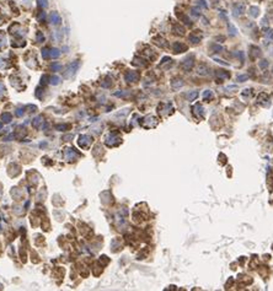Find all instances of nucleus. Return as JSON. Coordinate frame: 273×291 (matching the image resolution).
Wrapping results in <instances>:
<instances>
[{
	"mask_svg": "<svg viewBox=\"0 0 273 291\" xmlns=\"http://www.w3.org/2000/svg\"><path fill=\"white\" fill-rule=\"evenodd\" d=\"M233 11L235 16H240L244 12V5L243 4H234L233 5Z\"/></svg>",
	"mask_w": 273,
	"mask_h": 291,
	"instance_id": "f257e3e1",
	"label": "nucleus"
},
{
	"mask_svg": "<svg viewBox=\"0 0 273 291\" xmlns=\"http://www.w3.org/2000/svg\"><path fill=\"white\" fill-rule=\"evenodd\" d=\"M192 65H193V58L192 57H188V58L185 60V63H183V68L186 70H189L192 68Z\"/></svg>",
	"mask_w": 273,
	"mask_h": 291,
	"instance_id": "f03ea898",
	"label": "nucleus"
},
{
	"mask_svg": "<svg viewBox=\"0 0 273 291\" xmlns=\"http://www.w3.org/2000/svg\"><path fill=\"white\" fill-rule=\"evenodd\" d=\"M173 49H175V52H176V53H181L182 50H186V46H183V44H181V43H175Z\"/></svg>",
	"mask_w": 273,
	"mask_h": 291,
	"instance_id": "7ed1b4c3",
	"label": "nucleus"
},
{
	"mask_svg": "<svg viewBox=\"0 0 273 291\" xmlns=\"http://www.w3.org/2000/svg\"><path fill=\"white\" fill-rule=\"evenodd\" d=\"M50 21H52L54 25L59 23V22H60V17H59V15H58V14H55V12H53L52 15H50Z\"/></svg>",
	"mask_w": 273,
	"mask_h": 291,
	"instance_id": "20e7f679",
	"label": "nucleus"
},
{
	"mask_svg": "<svg viewBox=\"0 0 273 291\" xmlns=\"http://www.w3.org/2000/svg\"><path fill=\"white\" fill-rule=\"evenodd\" d=\"M76 69H78V61H75V63L73 64V66L69 68V70H68L69 72L66 74V76H70V74H74V72H75L74 70H76Z\"/></svg>",
	"mask_w": 273,
	"mask_h": 291,
	"instance_id": "39448f33",
	"label": "nucleus"
},
{
	"mask_svg": "<svg viewBox=\"0 0 273 291\" xmlns=\"http://www.w3.org/2000/svg\"><path fill=\"white\" fill-rule=\"evenodd\" d=\"M194 110H196V113H197L199 117H203V114H204V113H203V108L200 107L199 105L196 106V107H194Z\"/></svg>",
	"mask_w": 273,
	"mask_h": 291,
	"instance_id": "423d86ee",
	"label": "nucleus"
},
{
	"mask_svg": "<svg viewBox=\"0 0 273 291\" xmlns=\"http://www.w3.org/2000/svg\"><path fill=\"white\" fill-rule=\"evenodd\" d=\"M258 15V8H251L250 9V16L256 17Z\"/></svg>",
	"mask_w": 273,
	"mask_h": 291,
	"instance_id": "0eeeda50",
	"label": "nucleus"
},
{
	"mask_svg": "<svg viewBox=\"0 0 273 291\" xmlns=\"http://www.w3.org/2000/svg\"><path fill=\"white\" fill-rule=\"evenodd\" d=\"M182 85H183L182 80H173V82H172V87H175V89H177V87H181Z\"/></svg>",
	"mask_w": 273,
	"mask_h": 291,
	"instance_id": "6e6552de",
	"label": "nucleus"
},
{
	"mask_svg": "<svg viewBox=\"0 0 273 291\" xmlns=\"http://www.w3.org/2000/svg\"><path fill=\"white\" fill-rule=\"evenodd\" d=\"M137 74H134V72H129V74L127 75V80H135L137 79Z\"/></svg>",
	"mask_w": 273,
	"mask_h": 291,
	"instance_id": "1a4fd4ad",
	"label": "nucleus"
},
{
	"mask_svg": "<svg viewBox=\"0 0 273 291\" xmlns=\"http://www.w3.org/2000/svg\"><path fill=\"white\" fill-rule=\"evenodd\" d=\"M267 66H268V61L267 60H261L260 61V68L261 69H266Z\"/></svg>",
	"mask_w": 273,
	"mask_h": 291,
	"instance_id": "9d476101",
	"label": "nucleus"
},
{
	"mask_svg": "<svg viewBox=\"0 0 273 291\" xmlns=\"http://www.w3.org/2000/svg\"><path fill=\"white\" fill-rule=\"evenodd\" d=\"M212 91H209V90H207V91H204L203 92V98H209V97H212Z\"/></svg>",
	"mask_w": 273,
	"mask_h": 291,
	"instance_id": "9b49d317",
	"label": "nucleus"
},
{
	"mask_svg": "<svg viewBox=\"0 0 273 291\" xmlns=\"http://www.w3.org/2000/svg\"><path fill=\"white\" fill-rule=\"evenodd\" d=\"M50 55H52L53 58H57V57L59 55V50L58 49H52L50 50Z\"/></svg>",
	"mask_w": 273,
	"mask_h": 291,
	"instance_id": "f8f14e48",
	"label": "nucleus"
},
{
	"mask_svg": "<svg viewBox=\"0 0 273 291\" xmlns=\"http://www.w3.org/2000/svg\"><path fill=\"white\" fill-rule=\"evenodd\" d=\"M1 119L4 122H10V114H8V113H5V114H3V117H1Z\"/></svg>",
	"mask_w": 273,
	"mask_h": 291,
	"instance_id": "ddd939ff",
	"label": "nucleus"
},
{
	"mask_svg": "<svg viewBox=\"0 0 273 291\" xmlns=\"http://www.w3.org/2000/svg\"><path fill=\"white\" fill-rule=\"evenodd\" d=\"M197 95H198V93L196 92V91H193V92H191V93L188 95V98H189V100H194V98L197 97Z\"/></svg>",
	"mask_w": 273,
	"mask_h": 291,
	"instance_id": "4468645a",
	"label": "nucleus"
},
{
	"mask_svg": "<svg viewBox=\"0 0 273 291\" xmlns=\"http://www.w3.org/2000/svg\"><path fill=\"white\" fill-rule=\"evenodd\" d=\"M37 1H38L39 6H43V8L47 6V1H46V0H37Z\"/></svg>",
	"mask_w": 273,
	"mask_h": 291,
	"instance_id": "2eb2a0df",
	"label": "nucleus"
},
{
	"mask_svg": "<svg viewBox=\"0 0 273 291\" xmlns=\"http://www.w3.org/2000/svg\"><path fill=\"white\" fill-rule=\"evenodd\" d=\"M247 75H240V76H238V80L239 81H245V80H247Z\"/></svg>",
	"mask_w": 273,
	"mask_h": 291,
	"instance_id": "dca6fc26",
	"label": "nucleus"
},
{
	"mask_svg": "<svg viewBox=\"0 0 273 291\" xmlns=\"http://www.w3.org/2000/svg\"><path fill=\"white\" fill-rule=\"evenodd\" d=\"M229 30H230V34H231V36H233V34H236V30L233 28V26H231V25H229Z\"/></svg>",
	"mask_w": 273,
	"mask_h": 291,
	"instance_id": "f3484780",
	"label": "nucleus"
},
{
	"mask_svg": "<svg viewBox=\"0 0 273 291\" xmlns=\"http://www.w3.org/2000/svg\"><path fill=\"white\" fill-rule=\"evenodd\" d=\"M58 81H59V77H57V76H54V77H52V79H50V82H53L54 85L58 84Z\"/></svg>",
	"mask_w": 273,
	"mask_h": 291,
	"instance_id": "a211bd4d",
	"label": "nucleus"
},
{
	"mask_svg": "<svg viewBox=\"0 0 273 291\" xmlns=\"http://www.w3.org/2000/svg\"><path fill=\"white\" fill-rule=\"evenodd\" d=\"M212 48H213L214 50H218V52H221V50H223V48H221L220 46H217V44H215V46H213Z\"/></svg>",
	"mask_w": 273,
	"mask_h": 291,
	"instance_id": "6ab92c4d",
	"label": "nucleus"
},
{
	"mask_svg": "<svg viewBox=\"0 0 273 291\" xmlns=\"http://www.w3.org/2000/svg\"><path fill=\"white\" fill-rule=\"evenodd\" d=\"M199 5L200 6H203V8H207V4H205L204 0H199Z\"/></svg>",
	"mask_w": 273,
	"mask_h": 291,
	"instance_id": "aec40b11",
	"label": "nucleus"
},
{
	"mask_svg": "<svg viewBox=\"0 0 273 291\" xmlns=\"http://www.w3.org/2000/svg\"><path fill=\"white\" fill-rule=\"evenodd\" d=\"M42 54H43L44 58H47V57H48V50H47V49H43V50H42Z\"/></svg>",
	"mask_w": 273,
	"mask_h": 291,
	"instance_id": "412c9836",
	"label": "nucleus"
},
{
	"mask_svg": "<svg viewBox=\"0 0 273 291\" xmlns=\"http://www.w3.org/2000/svg\"><path fill=\"white\" fill-rule=\"evenodd\" d=\"M0 128H1V124H0Z\"/></svg>",
	"mask_w": 273,
	"mask_h": 291,
	"instance_id": "4be33fe9",
	"label": "nucleus"
}]
</instances>
